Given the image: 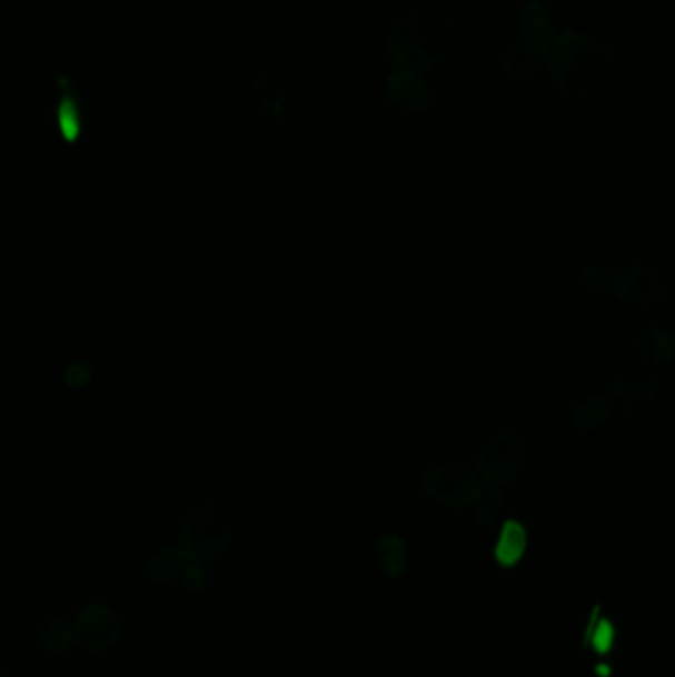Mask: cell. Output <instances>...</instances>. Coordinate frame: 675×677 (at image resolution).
Segmentation results:
<instances>
[{
	"instance_id": "obj_2",
	"label": "cell",
	"mask_w": 675,
	"mask_h": 677,
	"mask_svg": "<svg viewBox=\"0 0 675 677\" xmlns=\"http://www.w3.org/2000/svg\"><path fill=\"white\" fill-rule=\"evenodd\" d=\"M456 32L438 10H415L398 20L388 34V56L395 70L428 72L440 66L454 48Z\"/></svg>"
},
{
	"instance_id": "obj_19",
	"label": "cell",
	"mask_w": 675,
	"mask_h": 677,
	"mask_svg": "<svg viewBox=\"0 0 675 677\" xmlns=\"http://www.w3.org/2000/svg\"><path fill=\"white\" fill-rule=\"evenodd\" d=\"M73 640H76V634L70 624L63 623V620L46 624L44 633H42V644H44L46 650L54 651V654L70 650Z\"/></svg>"
},
{
	"instance_id": "obj_5",
	"label": "cell",
	"mask_w": 675,
	"mask_h": 677,
	"mask_svg": "<svg viewBox=\"0 0 675 677\" xmlns=\"http://www.w3.org/2000/svg\"><path fill=\"white\" fill-rule=\"evenodd\" d=\"M424 491L441 506L464 507L471 506L479 496L482 481L476 471L469 470L461 464H446L438 466L424 476Z\"/></svg>"
},
{
	"instance_id": "obj_14",
	"label": "cell",
	"mask_w": 675,
	"mask_h": 677,
	"mask_svg": "<svg viewBox=\"0 0 675 677\" xmlns=\"http://www.w3.org/2000/svg\"><path fill=\"white\" fill-rule=\"evenodd\" d=\"M377 559L388 577H403L408 567V551L403 537L383 535L377 542Z\"/></svg>"
},
{
	"instance_id": "obj_1",
	"label": "cell",
	"mask_w": 675,
	"mask_h": 677,
	"mask_svg": "<svg viewBox=\"0 0 675 677\" xmlns=\"http://www.w3.org/2000/svg\"><path fill=\"white\" fill-rule=\"evenodd\" d=\"M549 72L558 90L573 98H588L608 88L616 72L611 48L575 30L560 32L549 52Z\"/></svg>"
},
{
	"instance_id": "obj_4",
	"label": "cell",
	"mask_w": 675,
	"mask_h": 677,
	"mask_svg": "<svg viewBox=\"0 0 675 677\" xmlns=\"http://www.w3.org/2000/svg\"><path fill=\"white\" fill-rule=\"evenodd\" d=\"M529 440L517 432H502L492 436L479 450L477 470L486 484L507 486L522 474L529 460Z\"/></svg>"
},
{
	"instance_id": "obj_7",
	"label": "cell",
	"mask_w": 675,
	"mask_h": 677,
	"mask_svg": "<svg viewBox=\"0 0 675 677\" xmlns=\"http://www.w3.org/2000/svg\"><path fill=\"white\" fill-rule=\"evenodd\" d=\"M659 395L656 377L642 369H624L614 377L608 389V405L621 412H638L652 407Z\"/></svg>"
},
{
	"instance_id": "obj_21",
	"label": "cell",
	"mask_w": 675,
	"mask_h": 677,
	"mask_svg": "<svg viewBox=\"0 0 675 677\" xmlns=\"http://www.w3.org/2000/svg\"><path fill=\"white\" fill-rule=\"evenodd\" d=\"M185 585H187V590L190 593H197L200 588L205 587V583H207V573L200 569V567H189V569H185Z\"/></svg>"
},
{
	"instance_id": "obj_18",
	"label": "cell",
	"mask_w": 675,
	"mask_h": 677,
	"mask_svg": "<svg viewBox=\"0 0 675 677\" xmlns=\"http://www.w3.org/2000/svg\"><path fill=\"white\" fill-rule=\"evenodd\" d=\"M519 30H522L525 37H543L549 32V17H547V9L537 2L532 0L523 7L522 14H519Z\"/></svg>"
},
{
	"instance_id": "obj_10",
	"label": "cell",
	"mask_w": 675,
	"mask_h": 677,
	"mask_svg": "<svg viewBox=\"0 0 675 677\" xmlns=\"http://www.w3.org/2000/svg\"><path fill=\"white\" fill-rule=\"evenodd\" d=\"M387 96L397 108L413 113H420L430 106L428 86L418 73L408 70H397L388 78Z\"/></svg>"
},
{
	"instance_id": "obj_3",
	"label": "cell",
	"mask_w": 675,
	"mask_h": 677,
	"mask_svg": "<svg viewBox=\"0 0 675 677\" xmlns=\"http://www.w3.org/2000/svg\"><path fill=\"white\" fill-rule=\"evenodd\" d=\"M232 521L222 507H195L180 527V551L197 562H215L232 542Z\"/></svg>"
},
{
	"instance_id": "obj_11",
	"label": "cell",
	"mask_w": 675,
	"mask_h": 677,
	"mask_svg": "<svg viewBox=\"0 0 675 677\" xmlns=\"http://www.w3.org/2000/svg\"><path fill=\"white\" fill-rule=\"evenodd\" d=\"M527 529L522 521L517 519H505V524L499 529V537H497L496 549H494V557L496 562L502 569H514L527 551Z\"/></svg>"
},
{
	"instance_id": "obj_9",
	"label": "cell",
	"mask_w": 675,
	"mask_h": 677,
	"mask_svg": "<svg viewBox=\"0 0 675 677\" xmlns=\"http://www.w3.org/2000/svg\"><path fill=\"white\" fill-rule=\"evenodd\" d=\"M549 38L522 37L507 48L504 70L514 80H532L549 62Z\"/></svg>"
},
{
	"instance_id": "obj_22",
	"label": "cell",
	"mask_w": 675,
	"mask_h": 677,
	"mask_svg": "<svg viewBox=\"0 0 675 677\" xmlns=\"http://www.w3.org/2000/svg\"><path fill=\"white\" fill-rule=\"evenodd\" d=\"M0 677H7L4 676V671H2V669H0Z\"/></svg>"
},
{
	"instance_id": "obj_17",
	"label": "cell",
	"mask_w": 675,
	"mask_h": 677,
	"mask_svg": "<svg viewBox=\"0 0 675 677\" xmlns=\"http://www.w3.org/2000/svg\"><path fill=\"white\" fill-rule=\"evenodd\" d=\"M476 524L489 525L496 519L499 509L504 506V491L499 486L486 484L479 489L476 501Z\"/></svg>"
},
{
	"instance_id": "obj_12",
	"label": "cell",
	"mask_w": 675,
	"mask_h": 677,
	"mask_svg": "<svg viewBox=\"0 0 675 677\" xmlns=\"http://www.w3.org/2000/svg\"><path fill=\"white\" fill-rule=\"evenodd\" d=\"M632 352L639 361L662 365L674 357V337L657 327L644 329L634 335Z\"/></svg>"
},
{
	"instance_id": "obj_20",
	"label": "cell",
	"mask_w": 675,
	"mask_h": 677,
	"mask_svg": "<svg viewBox=\"0 0 675 677\" xmlns=\"http://www.w3.org/2000/svg\"><path fill=\"white\" fill-rule=\"evenodd\" d=\"M580 278L585 281L586 286H590V288H603L606 283H611V273L604 270L603 266H588L583 273H580Z\"/></svg>"
},
{
	"instance_id": "obj_6",
	"label": "cell",
	"mask_w": 675,
	"mask_h": 677,
	"mask_svg": "<svg viewBox=\"0 0 675 677\" xmlns=\"http://www.w3.org/2000/svg\"><path fill=\"white\" fill-rule=\"evenodd\" d=\"M611 288H613L614 296L622 299L624 303L634 306V308H649L664 298L666 283L659 276V271L654 268L632 263L628 268L611 276Z\"/></svg>"
},
{
	"instance_id": "obj_15",
	"label": "cell",
	"mask_w": 675,
	"mask_h": 677,
	"mask_svg": "<svg viewBox=\"0 0 675 677\" xmlns=\"http://www.w3.org/2000/svg\"><path fill=\"white\" fill-rule=\"evenodd\" d=\"M614 638H616L614 624L611 620H606V618H600V606H595L593 615H590V623L586 626L583 646L585 648L593 646L596 654H608V651L613 650Z\"/></svg>"
},
{
	"instance_id": "obj_13",
	"label": "cell",
	"mask_w": 675,
	"mask_h": 677,
	"mask_svg": "<svg viewBox=\"0 0 675 677\" xmlns=\"http://www.w3.org/2000/svg\"><path fill=\"white\" fill-rule=\"evenodd\" d=\"M187 557L180 549H162L155 552L149 565H147V577L153 580L155 585H165L179 578L187 569Z\"/></svg>"
},
{
	"instance_id": "obj_16",
	"label": "cell",
	"mask_w": 675,
	"mask_h": 677,
	"mask_svg": "<svg viewBox=\"0 0 675 677\" xmlns=\"http://www.w3.org/2000/svg\"><path fill=\"white\" fill-rule=\"evenodd\" d=\"M573 418H575V425L578 428H585V430L598 428V426L608 422V418H611V405L603 397L586 398L575 408Z\"/></svg>"
},
{
	"instance_id": "obj_8",
	"label": "cell",
	"mask_w": 675,
	"mask_h": 677,
	"mask_svg": "<svg viewBox=\"0 0 675 677\" xmlns=\"http://www.w3.org/2000/svg\"><path fill=\"white\" fill-rule=\"evenodd\" d=\"M73 634L76 640L90 651L108 650L119 638L118 616L108 606H88L76 618Z\"/></svg>"
}]
</instances>
